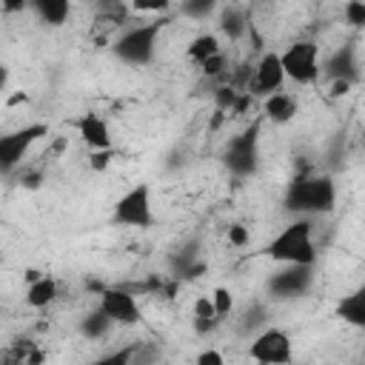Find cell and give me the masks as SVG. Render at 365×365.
Returning a JSON list of instances; mask_svg holds the SVG:
<instances>
[{
	"instance_id": "3",
	"label": "cell",
	"mask_w": 365,
	"mask_h": 365,
	"mask_svg": "<svg viewBox=\"0 0 365 365\" xmlns=\"http://www.w3.org/2000/svg\"><path fill=\"white\" fill-rule=\"evenodd\" d=\"M163 23L151 20V23H137L131 29H125L114 43H111V54L125 63V66H148L157 54V37H160Z\"/></svg>"
},
{
	"instance_id": "26",
	"label": "cell",
	"mask_w": 365,
	"mask_h": 365,
	"mask_svg": "<svg viewBox=\"0 0 365 365\" xmlns=\"http://www.w3.org/2000/svg\"><path fill=\"white\" fill-rule=\"evenodd\" d=\"M248 228L245 225H240V222H234V225H228V245H237V248H242V245H248Z\"/></svg>"
},
{
	"instance_id": "18",
	"label": "cell",
	"mask_w": 365,
	"mask_h": 365,
	"mask_svg": "<svg viewBox=\"0 0 365 365\" xmlns=\"http://www.w3.org/2000/svg\"><path fill=\"white\" fill-rule=\"evenodd\" d=\"M185 54H188V60H191V63L202 66L205 60H211V57L222 54V46H220V40H217L214 34H197V37L188 43Z\"/></svg>"
},
{
	"instance_id": "13",
	"label": "cell",
	"mask_w": 365,
	"mask_h": 365,
	"mask_svg": "<svg viewBox=\"0 0 365 365\" xmlns=\"http://www.w3.org/2000/svg\"><path fill=\"white\" fill-rule=\"evenodd\" d=\"M359 66H356V43H345V46H339L325 63H322V74L328 77V80H345V83H354L356 77H359V71H356Z\"/></svg>"
},
{
	"instance_id": "15",
	"label": "cell",
	"mask_w": 365,
	"mask_h": 365,
	"mask_svg": "<svg viewBox=\"0 0 365 365\" xmlns=\"http://www.w3.org/2000/svg\"><path fill=\"white\" fill-rule=\"evenodd\" d=\"M262 111H265V117H268V120H274V123H291V120L297 117L299 106H297V100H294L291 94H285V91H277V94L265 97V103H262Z\"/></svg>"
},
{
	"instance_id": "31",
	"label": "cell",
	"mask_w": 365,
	"mask_h": 365,
	"mask_svg": "<svg viewBox=\"0 0 365 365\" xmlns=\"http://www.w3.org/2000/svg\"><path fill=\"white\" fill-rule=\"evenodd\" d=\"M259 322H262V308H259V305L242 317V328H248V325H251V328H257Z\"/></svg>"
},
{
	"instance_id": "5",
	"label": "cell",
	"mask_w": 365,
	"mask_h": 365,
	"mask_svg": "<svg viewBox=\"0 0 365 365\" xmlns=\"http://www.w3.org/2000/svg\"><path fill=\"white\" fill-rule=\"evenodd\" d=\"M111 222H114V225H125V228H151V225H154L151 185H148V182L131 185V188L114 202Z\"/></svg>"
},
{
	"instance_id": "20",
	"label": "cell",
	"mask_w": 365,
	"mask_h": 365,
	"mask_svg": "<svg viewBox=\"0 0 365 365\" xmlns=\"http://www.w3.org/2000/svg\"><path fill=\"white\" fill-rule=\"evenodd\" d=\"M137 351H140V342H128V345H123V348H114V351L97 356V359L88 362V365H134Z\"/></svg>"
},
{
	"instance_id": "21",
	"label": "cell",
	"mask_w": 365,
	"mask_h": 365,
	"mask_svg": "<svg viewBox=\"0 0 365 365\" xmlns=\"http://www.w3.org/2000/svg\"><path fill=\"white\" fill-rule=\"evenodd\" d=\"M220 31L228 37V40H237L242 31H245V14L240 9H225L222 17H220Z\"/></svg>"
},
{
	"instance_id": "2",
	"label": "cell",
	"mask_w": 365,
	"mask_h": 365,
	"mask_svg": "<svg viewBox=\"0 0 365 365\" xmlns=\"http://www.w3.org/2000/svg\"><path fill=\"white\" fill-rule=\"evenodd\" d=\"M262 254L274 262L282 265H311L317 262V248H314V231L311 222L305 217H297L294 222H288L265 248Z\"/></svg>"
},
{
	"instance_id": "19",
	"label": "cell",
	"mask_w": 365,
	"mask_h": 365,
	"mask_svg": "<svg viewBox=\"0 0 365 365\" xmlns=\"http://www.w3.org/2000/svg\"><path fill=\"white\" fill-rule=\"evenodd\" d=\"M111 325H114V322L106 317V311L97 308V311H91V314L83 317V322H80V334H83L86 339H100V336L108 334Z\"/></svg>"
},
{
	"instance_id": "4",
	"label": "cell",
	"mask_w": 365,
	"mask_h": 365,
	"mask_svg": "<svg viewBox=\"0 0 365 365\" xmlns=\"http://www.w3.org/2000/svg\"><path fill=\"white\" fill-rule=\"evenodd\" d=\"M222 163L234 177H254L259 168V123L234 134L222 151Z\"/></svg>"
},
{
	"instance_id": "34",
	"label": "cell",
	"mask_w": 365,
	"mask_h": 365,
	"mask_svg": "<svg viewBox=\"0 0 365 365\" xmlns=\"http://www.w3.org/2000/svg\"><path fill=\"white\" fill-rule=\"evenodd\" d=\"M348 88H351V83H345V80H336V83H331V94H334V97H342Z\"/></svg>"
},
{
	"instance_id": "1",
	"label": "cell",
	"mask_w": 365,
	"mask_h": 365,
	"mask_svg": "<svg viewBox=\"0 0 365 365\" xmlns=\"http://www.w3.org/2000/svg\"><path fill=\"white\" fill-rule=\"evenodd\" d=\"M282 208L288 214H331L336 208V185L328 174H299L288 182Z\"/></svg>"
},
{
	"instance_id": "7",
	"label": "cell",
	"mask_w": 365,
	"mask_h": 365,
	"mask_svg": "<svg viewBox=\"0 0 365 365\" xmlns=\"http://www.w3.org/2000/svg\"><path fill=\"white\" fill-rule=\"evenodd\" d=\"M43 137H48V123H29V125H23L17 131L3 134L0 137V171L3 174H11L23 163V157L29 154V148L37 140H43Z\"/></svg>"
},
{
	"instance_id": "9",
	"label": "cell",
	"mask_w": 365,
	"mask_h": 365,
	"mask_svg": "<svg viewBox=\"0 0 365 365\" xmlns=\"http://www.w3.org/2000/svg\"><path fill=\"white\" fill-rule=\"evenodd\" d=\"M314 282L311 265H285L268 279V291L274 299H297L302 297Z\"/></svg>"
},
{
	"instance_id": "33",
	"label": "cell",
	"mask_w": 365,
	"mask_h": 365,
	"mask_svg": "<svg viewBox=\"0 0 365 365\" xmlns=\"http://www.w3.org/2000/svg\"><path fill=\"white\" fill-rule=\"evenodd\" d=\"M217 103H220V108H231L234 106V91L231 88H220L217 91Z\"/></svg>"
},
{
	"instance_id": "17",
	"label": "cell",
	"mask_w": 365,
	"mask_h": 365,
	"mask_svg": "<svg viewBox=\"0 0 365 365\" xmlns=\"http://www.w3.org/2000/svg\"><path fill=\"white\" fill-rule=\"evenodd\" d=\"M54 297H57L54 277H40V279L29 282V288H26V305L29 308H46L54 302Z\"/></svg>"
},
{
	"instance_id": "29",
	"label": "cell",
	"mask_w": 365,
	"mask_h": 365,
	"mask_svg": "<svg viewBox=\"0 0 365 365\" xmlns=\"http://www.w3.org/2000/svg\"><path fill=\"white\" fill-rule=\"evenodd\" d=\"M111 160V151H91V168L94 171H103Z\"/></svg>"
},
{
	"instance_id": "35",
	"label": "cell",
	"mask_w": 365,
	"mask_h": 365,
	"mask_svg": "<svg viewBox=\"0 0 365 365\" xmlns=\"http://www.w3.org/2000/svg\"><path fill=\"white\" fill-rule=\"evenodd\" d=\"M6 365H26V362H6Z\"/></svg>"
},
{
	"instance_id": "14",
	"label": "cell",
	"mask_w": 365,
	"mask_h": 365,
	"mask_svg": "<svg viewBox=\"0 0 365 365\" xmlns=\"http://www.w3.org/2000/svg\"><path fill=\"white\" fill-rule=\"evenodd\" d=\"M334 314H336V319H342L345 325L365 331V282L356 285L354 291H348L345 297H339Z\"/></svg>"
},
{
	"instance_id": "24",
	"label": "cell",
	"mask_w": 365,
	"mask_h": 365,
	"mask_svg": "<svg viewBox=\"0 0 365 365\" xmlns=\"http://www.w3.org/2000/svg\"><path fill=\"white\" fill-rule=\"evenodd\" d=\"M217 311H214V299L211 297H197L194 299V319H214ZM220 319V317H217Z\"/></svg>"
},
{
	"instance_id": "16",
	"label": "cell",
	"mask_w": 365,
	"mask_h": 365,
	"mask_svg": "<svg viewBox=\"0 0 365 365\" xmlns=\"http://www.w3.org/2000/svg\"><path fill=\"white\" fill-rule=\"evenodd\" d=\"M31 9L37 11V17L46 26H63L71 14V3L68 0H34Z\"/></svg>"
},
{
	"instance_id": "32",
	"label": "cell",
	"mask_w": 365,
	"mask_h": 365,
	"mask_svg": "<svg viewBox=\"0 0 365 365\" xmlns=\"http://www.w3.org/2000/svg\"><path fill=\"white\" fill-rule=\"evenodd\" d=\"M168 3L160 0V3H134V11H165Z\"/></svg>"
},
{
	"instance_id": "27",
	"label": "cell",
	"mask_w": 365,
	"mask_h": 365,
	"mask_svg": "<svg viewBox=\"0 0 365 365\" xmlns=\"http://www.w3.org/2000/svg\"><path fill=\"white\" fill-rule=\"evenodd\" d=\"M194 365H225V359H222V354L217 348H205V351L197 354Z\"/></svg>"
},
{
	"instance_id": "23",
	"label": "cell",
	"mask_w": 365,
	"mask_h": 365,
	"mask_svg": "<svg viewBox=\"0 0 365 365\" xmlns=\"http://www.w3.org/2000/svg\"><path fill=\"white\" fill-rule=\"evenodd\" d=\"M342 14H345V23L351 29H365V3L351 0V3L342 6Z\"/></svg>"
},
{
	"instance_id": "12",
	"label": "cell",
	"mask_w": 365,
	"mask_h": 365,
	"mask_svg": "<svg viewBox=\"0 0 365 365\" xmlns=\"http://www.w3.org/2000/svg\"><path fill=\"white\" fill-rule=\"evenodd\" d=\"M74 128H77V137L91 148V151H111L114 140H111V131H108V123L106 117L94 114V111H86L74 120Z\"/></svg>"
},
{
	"instance_id": "6",
	"label": "cell",
	"mask_w": 365,
	"mask_h": 365,
	"mask_svg": "<svg viewBox=\"0 0 365 365\" xmlns=\"http://www.w3.org/2000/svg\"><path fill=\"white\" fill-rule=\"evenodd\" d=\"M279 57H282L285 77L294 80L297 86H311V83H317L319 74H322L319 46H317L314 40H297V43H291Z\"/></svg>"
},
{
	"instance_id": "22",
	"label": "cell",
	"mask_w": 365,
	"mask_h": 365,
	"mask_svg": "<svg viewBox=\"0 0 365 365\" xmlns=\"http://www.w3.org/2000/svg\"><path fill=\"white\" fill-rule=\"evenodd\" d=\"M211 299H214V311H217V317L222 319V317H228L231 311H234V294L228 291V288H214V294H211Z\"/></svg>"
},
{
	"instance_id": "10",
	"label": "cell",
	"mask_w": 365,
	"mask_h": 365,
	"mask_svg": "<svg viewBox=\"0 0 365 365\" xmlns=\"http://www.w3.org/2000/svg\"><path fill=\"white\" fill-rule=\"evenodd\" d=\"M100 308L106 311V317L117 325H134L140 322V305L134 299L131 291L125 288H103L100 291Z\"/></svg>"
},
{
	"instance_id": "8",
	"label": "cell",
	"mask_w": 365,
	"mask_h": 365,
	"mask_svg": "<svg viewBox=\"0 0 365 365\" xmlns=\"http://www.w3.org/2000/svg\"><path fill=\"white\" fill-rule=\"evenodd\" d=\"M248 356L257 365H291L294 359V342L282 328H265L259 331L251 345H248Z\"/></svg>"
},
{
	"instance_id": "30",
	"label": "cell",
	"mask_w": 365,
	"mask_h": 365,
	"mask_svg": "<svg viewBox=\"0 0 365 365\" xmlns=\"http://www.w3.org/2000/svg\"><path fill=\"white\" fill-rule=\"evenodd\" d=\"M220 322H222V319H217V317H214V319H194V331H197V334H211Z\"/></svg>"
},
{
	"instance_id": "25",
	"label": "cell",
	"mask_w": 365,
	"mask_h": 365,
	"mask_svg": "<svg viewBox=\"0 0 365 365\" xmlns=\"http://www.w3.org/2000/svg\"><path fill=\"white\" fill-rule=\"evenodd\" d=\"M225 66H228V63H225V54H217V57L205 60L200 68H202V74H205V77H220V74L225 71Z\"/></svg>"
},
{
	"instance_id": "28",
	"label": "cell",
	"mask_w": 365,
	"mask_h": 365,
	"mask_svg": "<svg viewBox=\"0 0 365 365\" xmlns=\"http://www.w3.org/2000/svg\"><path fill=\"white\" fill-rule=\"evenodd\" d=\"M182 11H185V14H191V17H205V14H211V11H214V3H211V0L185 3V6H182Z\"/></svg>"
},
{
	"instance_id": "36",
	"label": "cell",
	"mask_w": 365,
	"mask_h": 365,
	"mask_svg": "<svg viewBox=\"0 0 365 365\" xmlns=\"http://www.w3.org/2000/svg\"><path fill=\"white\" fill-rule=\"evenodd\" d=\"M362 143H365V137H362Z\"/></svg>"
},
{
	"instance_id": "11",
	"label": "cell",
	"mask_w": 365,
	"mask_h": 365,
	"mask_svg": "<svg viewBox=\"0 0 365 365\" xmlns=\"http://www.w3.org/2000/svg\"><path fill=\"white\" fill-rule=\"evenodd\" d=\"M285 83V68H282V57L277 51H265L257 63V71H254V94L259 97H271L282 88Z\"/></svg>"
}]
</instances>
